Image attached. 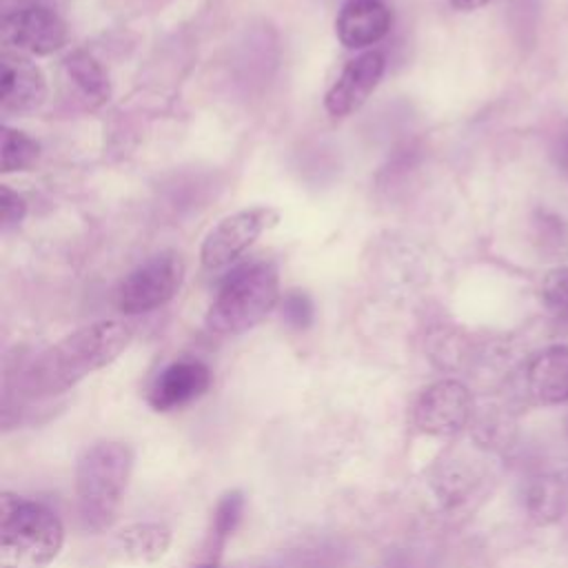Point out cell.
I'll return each mask as SVG.
<instances>
[{
  "label": "cell",
  "instance_id": "obj_1",
  "mask_svg": "<svg viewBox=\"0 0 568 568\" xmlns=\"http://www.w3.org/2000/svg\"><path fill=\"white\" fill-rule=\"evenodd\" d=\"M133 333L124 322L102 320L82 326L42 351L20 375V390L31 399L71 390L91 373L109 366L129 346Z\"/></svg>",
  "mask_w": 568,
  "mask_h": 568
},
{
  "label": "cell",
  "instance_id": "obj_2",
  "mask_svg": "<svg viewBox=\"0 0 568 568\" xmlns=\"http://www.w3.org/2000/svg\"><path fill=\"white\" fill-rule=\"evenodd\" d=\"M133 459V448L113 439L95 442L82 450L75 466V506L84 530L100 532L113 524Z\"/></svg>",
  "mask_w": 568,
  "mask_h": 568
},
{
  "label": "cell",
  "instance_id": "obj_3",
  "mask_svg": "<svg viewBox=\"0 0 568 568\" xmlns=\"http://www.w3.org/2000/svg\"><path fill=\"white\" fill-rule=\"evenodd\" d=\"M64 526L44 504L0 497V568H47L62 550Z\"/></svg>",
  "mask_w": 568,
  "mask_h": 568
},
{
  "label": "cell",
  "instance_id": "obj_4",
  "mask_svg": "<svg viewBox=\"0 0 568 568\" xmlns=\"http://www.w3.org/2000/svg\"><path fill=\"white\" fill-rule=\"evenodd\" d=\"M280 304V275L273 262H251L235 268L217 288L204 324L213 335H242L257 326Z\"/></svg>",
  "mask_w": 568,
  "mask_h": 568
},
{
  "label": "cell",
  "instance_id": "obj_5",
  "mask_svg": "<svg viewBox=\"0 0 568 568\" xmlns=\"http://www.w3.org/2000/svg\"><path fill=\"white\" fill-rule=\"evenodd\" d=\"M184 271V260L173 251L149 257L122 280L118 288V308L126 315L160 308L180 291Z\"/></svg>",
  "mask_w": 568,
  "mask_h": 568
},
{
  "label": "cell",
  "instance_id": "obj_6",
  "mask_svg": "<svg viewBox=\"0 0 568 568\" xmlns=\"http://www.w3.org/2000/svg\"><path fill=\"white\" fill-rule=\"evenodd\" d=\"M473 419V395L459 379L428 384L410 406V424L422 435L455 437Z\"/></svg>",
  "mask_w": 568,
  "mask_h": 568
},
{
  "label": "cell",
  "instance_id": "obj_7",
  "mask_svg": "<svg viewBox=\"0 0 568 568\" xmlns=\"http://www.w3.org/2000/svg\"><path fill=\"white\" fill-rule=\"evenodd\" d=\"M280 222V211L273 206H248L222 217L204 237L200 248L202 266L217 271L235 262L255 240Z\"/></svg>",
  "mask_w": 568,
  "mask_h": 568
},
{
  "label": "cell",
  "instance_id": "obj_8",
  "mask_svg": "<svg viewBox=\"0 0 568 568\" xmlns=\"http://www.w3.org/2000/svg\"><path fill=\"white\" fill-rule=\"evenodd\" d=\"M0 38L16 53L49 55L67 44V24L49 7H24L2 16Z\"/></svg>",
  "mask_w": 568,
  "mask_h": 568
},
{
  "label": "cell",
  "instance_id": "obj_9",
  "mask_svg": "<svg viewBox=\"0 0 568 568\" xmlns=\"http://www.w3.org/2000/svg\"><path fill=\"white\" fill-rule=\"evenodd\" d=\"M386 69V60L379 51H366L342 69L324 98V109L331 118H346L355 113L377 89Z\"/></svg>",
  "mask_w": 568,
  "mask_h": 568
},
{
  "label": "cell",
  "instance_id": "obj_10",
  "mask_svg": "<svg viewBox=\"0 0 568 568\" xmlns=\"http://www.w3.org/2000/svg\"><path fill=\"white\" fill-rule=\"evenodd\" d=\"M211 368L200 359H175L149 386L146 402L153 410L169 413L200 399L211 388Z\"/></svg>",
  "mask_w": 568,
  "mask_h": 568
},
{
  "label": "cell",
  "instance_id": "obj_11",
  "mask_svg": "<svg viewBox=\"0 0 568 568\" xmlns=\"http://www.w3.org/2000/svg\"><path fill=\"white\" fill-rule=\"evenodd\" d=\"M47 100V80L40 67L20 53L4 51L0 80V109L4 115H27Z\"/></svg>",
  "mask_w": 568,
  "mask_h": 568
},
{
  "label": "cell",
  "instance_id": "obj_12",
  "mask_svg": "<svg viewBox=\"0 0 568 568\" xmlns=\"http://www.w3.org/2000/svg\"><path fill=\"white\" fill-rule=\"evenodd\" d=\"M524 395L539 406L568 402V346L552 344L535 353L521 373Z\"/></svg>",
  "mask_w": 568,
  "mask_h": 568
},
{
  "label": "cell",
  "instance_id": "obj_13",
  "mask_svg": "<svg viewBox=\"0 0 568 568\" xmlns=\"http://www.w3.org/2000/svg\"><path fill=\"white\" fill-rule=\"evenodd\" d=\"M390 29V11L382 0H348L335 18V36L346 49H366Z\"/></svg>",
  "mask_w": 568,
  "mask_h": 568
},
{
  "label": "cell",
  "instance_id": "obj_14",
  "mask_svg": "<svg viewBox=\"0 0 568 568\" xmlns=\"http://www.w3.org/2000/svg\"><path fill=\"white\" fill-rule=\"evenodd\" d=\"M171 546V528L160 521H138L124 526L113 537V550L124 561L153 564L166 555Z\"/></svg>",
  "mask_w": 568,
  "mask_h": 568
},
{
  "label": "cell",
  "instance_id": "obj_15",
  "mask_svg": "<svg viewBox=\"0 0 568 568\" xmlns=\"http://www.w3.org/2000/svg\"><path fill=\"white\" fill-rule=\"evenodd\" d=\"M67 78L73 82L78 93L89 106H100L111 98V82L102 64L84 49L71 51L62 60Z\"/></svg>",
  "mask_w": 568,
  "mask_h": 568
},
{
  "label": "cell",
  "instance_id": "obj_16",
  "mask_svg": "<svg viewBox=\"0 0 568 568\" xmlns=\"http://www.w3.org/2000/svg\"><path fill=\"white\" fill-rule=\"evenodd\" d=\"M244 495L240 490H229L220 497L213 510V526H211V552L206 557L220 559L224 541L235 532L244 515Z\"/></svg>",
  "mask_w": 568,
  "mask_h": 568
},
{
  "label": "cell",
  "instance_id": "obj_17",
  "mask_svg": "<svg viewBox=\"0 0 568 568\" xmlns=\"http://www.w3.org/2000/svg\"><path fill=\"white\" fill-rule=\"evenodd\" d=\"M40 155V144L24 131L2 129V173L27 171Z\"/></svg>",
  "mask_w": 568,
  "mask_h": 568
},
{
  "label": "cell",
  "instance_id": "obj_18",
  "mask_svg": "<svg viewBox=\"0 0 568 568\" xmlns=\"http://www.w3.org/2000/svg\"><path fill=\"white\" fill-rule=\"evenodd\" d=\"M526 504H528V510L530 515H535L537 519L546 521L550 517L557 515V510L561 508V497H559V490L557 486L550 481V479H539L535 481L528 493H526Z\"/></svg>",
  "mask_w": 568,
  "mask_h": 568
},
{
  "label": "cell",
  "instance_id": "obj_19",
  "mask_svg": "<svg viewBox=\"0 0 568 568\" xmlns=\"http://www.w3.org/2000/svg\"><path fill=\"white\" fill-rule=\"evenodd\" d=\"M282 315L293 328H308L313 322V302L302 291H291L282 300Z\"/></svg>",
  "mask_w": 568,
  "mask_h": 568
},
{
  "label": "cell",
  "instance_id": "obj_20",
  "mask_svg": "<svg viewBox=\"0 0 568 568\" xmlns=\"http://www.w3.org/2000/svg\"><path fill=\"white\" fill-rule=\"evenodd\" d=\"M544 302L555 311H568V268H552L541 284Z\"/></svg>",
  "mask_w": 568,
  "mask_h": 568
},
{
  "label": "cell",
  "instance_id": "obj_21",
  "mask_svg": "<svg viewBox=\"0 0 568 568\" xmlns=\"http://www.w3.org/2000/svg\"><path fill=\"white\" fill-rule=\"evenodd\" d=\"M27 213V202L20 193L11 191L9 186L0 189V220L2 229L9 231L11 226H18Z\"/></svg>",
  "mask_w": 568,
  "mask_h": 568
},
{
  "label": "cell",
  "instance_id": "obj_22",
  "mask_svg": "<svg viewBox=\"0 0 568 568\" xmlns=\"http://www.w3.org/2000/svg\"><path fill=\"white\" fill-rule=\"evenodd\" d=\"M552 151H555V162H557V166L561 169V173L568 175V120H566L564 126L559 129Z\"/></svg>",
  "mask_w": 568,
  "mask_h": 568
},
{
  "label": "cell",
  "instance_id": "obj_23",
  "mask_svg": "<svg viewBox=\"0 0 568 568\" xmlns=\"http://www.w3.org/2000/svg\"><path fill=\"white\" fill-rule=\"evenodd\" d=\"M448 2L457 11H477V9L486 7L490 0H448Z\"/></svg>",
  "mask_w": 568,
  "mask_h": 568
},
{
  "label": "cell",
  "instance_id": "obj_24",
  "mask_svg": "<svg viewBox=\"0 0 568 568\" xmlns=\"http://www.w3.org/2000/svg\"><path fill=\"white\" fill-rule=\"evenodd\" d=\"M191 568H220V559H211V557H204L202 561L193 564Z\"/></svg>",
  "mask_w": 568,
  "mask_h": 568
}]
</instances>
